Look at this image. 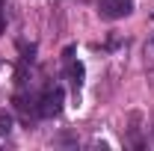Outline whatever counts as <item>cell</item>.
Instances as JSON below:
<instances>
[{
	"instance_id": "3957f363",
	"label": "cell",
	"mask_w": 154,
	"mask_h": 151,
	"mask_svg": "<svg viewBox=\"0 0 154 151\" xmlns=\"http://www.w3.org/2000/svg\"><path fill=\"white\" fill-rule=\"evenodd\" d=\"M68 80H71L74 89L83 86V65H80V62H71V59H68Z\"/></svg>"
},
{
	"instance_id": "277c9868",
	"label": "cell",
	"mask_w": 154,
	"mask_h": 151,
	"mask_svg": "<svg viewBox=\"0 0 154 151\" xmlns=\"http://www.w3.org/2000/svg\"><path fill=\"white\" fill-rule=\"evenodd\" d=\"M9 131H12V116L0 113V136H9Z\"/></svg>"
},
{
	"instance_id": "5b68a950",
	"label": "cell",
	"mask_w": 154,
	"mask_h": 151,
	"mask_svg": "<svg viewBox=\"0 0 154 151\" xmlns=\"http://www.w3.org/2000/svg\"><path fill=\"white\" fill-rule=\"evenodd\" d=\"M145 62H148V65L154 68V39L148 42V45H145Z\"/></svg>"
},
{
	"instance_id": "8992f818",
	"label": "cell",
	"mask_w": 154,
	"mask_h": 151,
	"mask_svg": "<svg viewBox=\"0 0 154 151\" xmlns=\"http://www.w3.org/2000/svg\"><path fill=\"white\" fill-rule=\"evenodd\" d=\"M3 24H6V18H3V0H0V30H3Z\"/></svg>"
},
{
	"instance_id": "7a4b0ae2",
	"label": "cell",
	"mask_w": 154,
	"mask_h": 151,
	"mask_svg": "<svg viewBox=\"0 0 154 151\" xmlns=\"http://www.w3.org/2000/svg\"><path fill=\"white\" fill-rule=\"evenodd\" d=\"M98 12L107 21H119L134 12V0H98Z\"/></svg>"
},
{
	"instance_id": "6da1fadb",
	"label": "cell",
	"mask_w": 154,
	"mask_h": 151,
	"mask_svg": "<svg viewBox=\"0 0 154 151\" xmlns=\"http://www.w3.org/2000/svg\"><path fill=\"white\" fill-rule=\"evenodd\" d=\"M62 101H65V92H62L59 86L45 89V92L36 98V116H42V119L59 116V110H62Z\"/></svg>"
}]
</instances>
